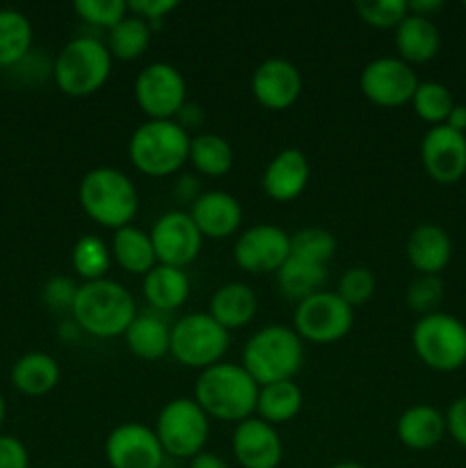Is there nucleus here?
<instances>
[{"label":"nucleus","mask_w":466,"mask_h":468,"mask_svg":"<svg viewBox=\"0 0 466 468\" xmlns=\"http://www.w3.org/2000/svg\"><path fill=\"white\" fill-rule=\"evenodd\" d=\"M259 384L240 364H215L201 370L195 382V402L208 419L242 423L256 414Z\"/></svg>","instance_id":"obj_1"},{"label":"nucleus","mask_w":466,"mask_h":468,"mask_svg":"<svg viewBox=\"0 0 466 468\" xmlns=\"http://www.w3.org/2000/svg\"><path fill=\"white\" fill-rule=\"evenodd\" d=\"M137 315L132 292L114 279L80 283L71 318L82 334L94 338H119Z\"/></svg>","instance_id":"obj_2"},{"label":"nucleus","mask_w":466,"mask_h":468,"mask_svg":"<svg viewBox=\"0 0 466 468\" xmlns=\"http://www.w3.org/2000/svg\"><path fill=\"white\" fill-rule=\"evenodd\" d=\"M78 204L99 227L119 231L131 227L140 210V192L132 178L117 167H94L80 178Z\"/></svg>","instance_id":"obj_3"},{"label":"nucleus","mask_w":466,"mask_h":468,"mask_svg":"<svg viewBox=\"0 0 466 468\" xmlns=\"http://www.w3.org/2000/svg\"><path fill=\"white\" fill-rule=\"evenodd\" d=\"M240 366L259 387L286 382L304 366V341L286 324H265L247 338Z\"/></svg>","instance_id":"obj_4"},{"label":"nucleus","mask_w":466,"mask_h":468,"mask_svg":"<svg viewBox=\"0 0 466 468\" xmlns=\"http://www.w3.org/2000/svg\"><path fill=\"white\" fill-rule=\"evenodd\" d=\"M190 140L192 135L176 119H146L128 140V158L144 176H174L187 163Z\"/></svg>","instance_id":"obj_5"},{"label":"nucleus","mask_w":466,"mask_h":468,"mask_svg":"<svg viewBox=\"0 0 466 468\" xmlns=\"http://www.w3.org/2000/svg\"><path fill=\"white\" fill-rule=\"evenodd\" d=\"M112 55L103 39L90 35L73 37L53 59V80L71 99L96 94L112 73Z\"/></svg>","instance_id":"obj_6"},{"label":"nucleus","mask_w":466,"mask_h":468,"mask_svg":"<svg viewBox=\"0 0 466 468\" xmlns=\"http://www.w3.org/2000/svg\"><path fill=\"white\" fill-rule=\"evenodd\" d=\"M411 347L434 373H455L466 366V324L443 311L423 315L411 329Z\"/></svg>","instance_id":"obj_7"},{"label":"nucleus","mask_w":466,"mask_h":468,"mask_svg":"<svg viewBox=\"0 0 466 468\" xmlns=\"http://www.w3.org/2000/svg\"><path fill=\"white\" fill-rule=\"evenodd\" d=\"M231 346V332L222 327L208 311L187 314L172 324L169 355L185 368L206 370L222 364V356Z\"/></svg>","instance_id":"obj_8"},{"label":"nucleus","mask_w":466,"mask_h":468,"mask_svg":"<svg viewBox=\"0 0 466 468\" xmlns=\"http://www.w3.org/2000/svg\"><path fill=\"white\" fill-rule=\"evenodd\" d=\"M154 432L164 455L192 460L204 452L210 434V419L195 398H174L158 411Z\"/></svg>","instance_id":"obj_9"},{"label":"nucleus","mask_w":466,"mask_h":468,"mask_svg":"<svg viewBox=\"0 0 466 468\" xmlns=\"http://www.w3.org/2000/svg\"><path fill=\"white\" fill-rule=\"evenodd\" d=\"M355 324V309L336 291H320L297 302L292 329L297 336L315 346H329L350 334Z\"/></svg>","instance_id":"obj_10"},{"label":"nucleus","mask_w":466,"mask_h":468,"mask_svg":"<svg viewBox=\"0 0 466 468\" xmlns=\"http://www.w3.org/2000/svg\"><path fill=\"white\" fill-rule=\"evenodd\" d=\"M135 103L146 119H176L187 103V82L169 62H151L132 82Z\"/></svg>","instance_id":"obj_11"},{"label":"nucleus","mask_w":466,"mask_h":468,"mask_svg":"<svg viewBox=\"0 0 466 468\" xmlns=\"http://www.w3.org/2000/svg\"><path fill=\"white\" fill-rule=\"evenodd\" d=\"M418 82L414 67L397 55L370 59L359 76L361 94L379 108H400L411 103Z\"/></svg>","instance_id":"obj_12"},{"label":"nucleus","mask_w":466,"mask_h":468,"mask_svg":"<svg viewBox=\"0 0 466 468\" xmlns=\"http://www.w3.org/2000/svg\"><path fill=\"white\" fill-rule=\"evenodd\" d=\"M155 261L160 265L183 268L196 261L204 247V236L187 210H167L154 222L149 231Z\"/></svg>","instance_id":"obj_13"},{"label":"nucleus","mask_w":466,"mask_h":468,"mask_svg":"<svg viewBox=\"0 0 466 468\" xmlns=\"http://www.w3.org/2000/svg\"><path fill=\"white\" fill-rule=\"evenodd\" d=\"M291 256V236L274 224H254L236 238L233 259L249 274H277Z\"/></svg>","instance_id":"obj_14"},{"label":"nucleus","mask_w":466,"mask_h":468,"mask_svg":"<svg viewBox=\"0 0 466 468\" xmlns=\"http://www.w3.org/2000/svg\"><path fill=\"white\" fill-rule=\"evenodd\" d=\"M420 163L428 176L439 186H455L466 176V135L432 126L420 140Z\"/></svg>","instance_id":"obj_15"},{"label":"nucleus","mask_w":466,"mask_h":468,"mask_svg":"<svg viewBox=\"0 0 466 468\" xmlns=\"http://www.w3.org/2000/svg\"><path fill=\"white\" fill-rule=\"evenodd\" d=\"M105 462L110 468H163L164 451L154 428L142 423H122L105 439Z\"/></svg>","instance_id":"obj_16"},{"label":"nucleus","mask_w":466,"mask_h":468,"mask_svg":"<svg viewBox=\"0 0 466 468\" xmlns=\"http://www.w3.org/2000/svg\"><path fill=\"white\" fill-rule=\"evenodd\" d=\"M302 80L300 69L283 58H268L251 73V94L263 108L281 112L295 105L300 99Z\"/></svg>","instance_id":"obj_17"},{"label":"nucleus","mask_w":466,"mask_h":468,"mask_svg":"<svg viewBox=\"0 0 466 468\" xmlns=\"http://www.w3.org/2000/svg\"><path fill=\"white\" fill-rule=\"evenodd\" d=\"M231 448L242 468H279L283 460V441L277 428L256 416L233 428Z\"/></svg>","instance_id":"obj_18"},{"label":"nucleus","mask_w":466,"mask_h":468,"mask_svg":"<svg viewBox=\"0 0 466 468\" xmlns=\"http://www.w3.org/2000/svg\"><path fill=\"white\" fill-rule=\"evenodd\" d=\"M190 218L195 219L201 236L210 240H227L236 236L242 224V206L233 195L224 190L201 192L190 206Z\"/></svg>","instance_id":"obj_19"},{"label":"nucleus","mask_w":466,"mask_h":468,"mask_svg":"<svg viewBox=\"0 0 466 468\" xmlns=\"http://www.w3.org/2000/svg\"><path fill=\"white\" fill-rule=\"evenodd\" d=\"M311 176L309 158L302 149H283L274 155L265 167L260 186L263 192L277 204H291L302 192L306 190V183Z\"/></svg>","instance_id":"obj_20"},{"label":"nucleus","mask_w":466,"mask_h":468,"mask_svg":"<svg viewBox=\"0 0 466 468\" xmlns=\"http://www.w3.org/2000/svg\"><path fill=\"white\" fill-rule=\"evenodd\" d=\"M407 261L418 274H439L448 268L452 259V240L439 224H418L407 238Z\"/></svg>","instance_id":"obj_21"},{"label":"nucleus","mask_w":466,"mask_h":468,"mask_svg":"<svg viewBox=\"0 0 466 468\" xmlns=\"http://www.w3.org/2000/svg\"><path fill=\"white\" fill-rule=\"evenodd\" d=\"M393 44L397 48V58L407 64H428L432 62L441 48V32L432 18L407 14L400 26L393 30Z\"/></svg>","instance_id":"obj_22"},{"label":"nucleus","mask_w":466,"mask_h":468,"mask_svg":"<svg viewBox=\"0 0 466 468\" xmlns=\"http://www.w3.org/2000/svg\"><path fill=\"white\" fill-rule=\"evenodd\" d=\"M259 300L254 288L242 282H228L219 286L208 300V315L217 320L227 332L242 329L256 318Z\"/></svg>","instance_id":"obj_23"},{"label":"nucleus","mask_w":466,"mask_h":468,"mask_svg":"<svg viewBox=\"0 0 466 468\" xmlns=\"http://www.w3.org/2000/svg\"><path fill=\"white\" fill-rule=\"evenodd\" d=\"M142 292L151 311L169 314V311L181 309L190 297V277L183 268L158 263L142 279Z\"/></svg>","instance_id":"obj_24"},{"label":"nucleus","mask_w":466,"mask_h":468,"mask_svg":"<svg viewBox=\"0 0 466 468\" xmlns=\"http://www.w3.org/2000/svg\"><path fill=\"white\" fill-rule=\"evenodd\" d=\"M396 434L409 451H429L446 437V416L432 405H414L400 414Z\"/></svg>","instance_id":"obj_25"},{"label":"nucleus","mask_w":466,"mask_h":468,"mask_svg":"<svg viewBox=\"0 0 466 468\" xmlns=\"http://www.w3.org/2000/svg\"><path fill=\"white\" fill-rule=\"evenodd\" d=\"M128 350L132 356L142 361H158L169 355V343H172V324L160 318L155 311L137 314L131 327L123 334Z\"/></svg>","instance_id":"obj_26"},{"label":"nucleus","mask_w":466,"mask_h":468,"mask_svg":"<svg viewBox=\"0 0 466 468\" xmlns=\"http://www.w3.org/2000/svg\"><path fill=\"white\" fill-rule=\"evenodd\" d=\"M59 364L46 352H27L12 366V384L18 393L41 398L59 384Z\"/></svg>","instance_id":"obj_27"},{"label":"nucleus","mask_w":466,"mask_h":468,"mask_svg":"<svg viewBox=\"0 0 466 468\" xmlns=\"http://www.w3.org/2000/svg\"><path fill=\"white\" fill-rule=\"evenodd\" d=\"M110 251H112V261L128 274H140L144 277L146 272L158 265L154 251V242L146 231L137 227H123L112 233L110 240Z\"/></svg>","instance_id":"obj_28"},{"label":"nucleus","mask_w":466,"mask_h":468,"mask_svg":"<svg viewBox=\"0 0 466 468\" xmlns=\"http://www.w3.org/2000/svg\"><path fill=\"white\" fill-rule=\"evenodd\" d=\"M302 405H304V393L292 379L265 384V387L259 388L256 419L277 428V425L291 423L302 411Z\"/></svg>","instance_id":"obj_29"},{"label":"nucleus","mask_w":466,"mask_h":468,"mask_svg":"<svg viewBox=\"0 0 466 468\" xmlns=\"http://www.w3.org/2000/svg\"><path fill=\"white\" fill-rule=\"evenodd\" d=\"M324 282H327V265L311 263V261L297 259V256H288L286 263L279 268L277 272V288L286 300L302 302L306 297L315 295V292L324 291Z\"/></svg>","instance_id":"obj_30"},{"label":"nucleus","mask_w":466,"mask_h":468,"mask_svg":"<svg viewBox=\"0 0 466 468\" xmlns=\"http://www.w3.org/2000/svg\"><path fill=\"white\" fill-rule=\"evenodd\" d=\"M233 160H236V154H233V146L227 137L217 135V133L192 135L187 163L199 174L210 178L227 176L233 169Z\"/></svg>","instance_id":"obj_31"},{"label":"nucleus","mask_w":466,"mask_h":468,"mask_svg":"<svg viewBox=\"0 0 466 468\" xmlns=\"http://www.w3.org/2000/svg\"><path fill=\"white\" fill-rule=\"evenodd\" d=\"M151 37H154V27L144 18L128 12L117 26L110 27L103 41L108 46L112 59H119V62H135L137 58H142L149 50Z\"/></svg>","instance_id":"obj_32"},{"label":"nucleus","mask_w":466,"mask_h":468,"mask_svg":"<svg viewBox=\"0 0 466 468\" xmlns=\"http://www.w3.org/2000/svg\"><path fill=\"white\" fill-rule=\"evenodd\" d=\"M32 50V23L18 9H0V69H12Z\"/></svg>","instance_id":"obj_33"},{"label":"nucleus","mask_w":466,"mask_h":468,"mask_svg":"<svg viewBox=\"0 0 466 468\" xmlns=\"http://www.w3.org/2000/svg\"><path fill=\"white\" fill-rule=\"evenodd\" d=\"M110 265H112V251L103 238L94 233L78 238L71 250V268L82 279V283L105 279Z\"/></svg>","instance_id":"obj_34"},{"label":"nucleus","mask_w":466,"mask_h":468,"mask_svg":"<svg viewBox=\"0 0 466 468\" xmlns=\"http://www.w3.org/2000/svg\"><path fill=\"white\" fill-rule=\"evenodd\" d=\"M411 108H414V114L420 122L429 123V128L441 126V123H446L450 110L455 108V99H452L450 90L443 82L425 80L418 82V87H416Z\"/></svg>","instance_id":"obj_35"},{"label":"nucleus","mask_w":466,"mask_h":468,"mask_svg":"<svg viewBox=\"0 0 466 468\" xmlns=\"http://www.w3.org/2000/svg\"><path fill=\"white\" fill-rule=\"evenodd\" d=\"M336 238L327 229L306 227L291 236V254L311 263L327 265L336 254Z\"/></svg>","instance_id":"obj_36"},{"label":"nucleus","mask_w":466,"mask_h":468,"mask_svg":"<svg viewBox=\"0 0 466 468\" xmlns=\"http://www.w3.org/2000/svg\"><path fill=\"white\" fill-rule=\"evenodd\" d=\"M356 16L379 30H396L402 18L409 14L407 0H359L355 3Z\"/></svg>","instance_id":"obj_37"},{"label":"nucleus","mask_w":466,"mask_h":468,"mask_svg":"<svg viewBox=\"0 0 466 468\" xmlns=\"http://www.w3.org/2000/svg\"><path fill=\"white\" fill-rule=\"evenodd\" d=\"M443 295H446V286H443L441 277H434V274H418L414 282L407 288V306H409L414 314H418V318L429 314H437L439 306H441Z\"/></svg>","instance_id":"obj_38"},{"label":"nucleus","mask_w":466,"mask_h":468,"mask_svg":"<svg viewBox=\"0 0 466 468\" xmlns=\"http://www.w3.org/2000/svg\"><path fill=\"white\" fill-rule=\"evenodd\" d=\"M73 12L87 26L108 32L110 27H114L126 16L128 3H123V0H78V3H73Z\"/></svg>","instance_id":"obj_39"},{"label":"nucleus","mask_w":466,"mask_h":468,"mask_svg":"<svg viewBox=\"0 0 466 468\" xmlns=\"http://www.w3.org/2000/svg\"><path fill=\"white\" fill-rule=\"evenodd\" d=\"M375 291H377V279H375L373 270L361 268V265L347 268L345 272L341 274L336 286L338 295H341L352 309L365 304V302L375 295Z\"/></svg>","instance_id":"obj_40"},{"label":"nucleus","mask_w":466,"mask_h":468,"mask_svg":"<svg viewBox=\"0 0 466 468\" xmlns=\"http://www.w3.org/2000/svg\"><path fill=\"white\" fill-rule=\"evenodd\" d=\"M78 288H80V283L64 277V274H58V277H50L44 283V288H41V300H44L46 309H50L53 314H67V311L71 314Z\"/></svg>","instance_id":"obj_41"},{"label":"nucleus","mask_w":466,"mask_h":468,"mask_svg":"<svg viewBox=\"0 0 466 468\" xmlns=\"http://www.w3.org/2000/svg\"><path fill=\"white\" fill-rule=\"evenodd\" d=\"M12 71L26 82H41L48 76H53V62H48L44 53L32 48L16 67H12Z\"/></svg>","instance_id":"obj_42"},{"label":"nucleus","mask_w":466,"mask_h":468,"mask_svg":"<svg viewBox=\"0 0 466 468\" xmlns=\"http://www.w3.org/2000/svg\"><path fill=\"white\" fill-rule=\"evenodd\" d=\"M178 7L176 0H131L128 12L135 16L144 18L151 27H158L167 14H172Z\"/></svg>","instance_id":"obj_43"},{"label":"nucleus","mask_w":466,"mask_h":468,"mask_svg":"<svg viewBox=\"0 0 466 468\" xmlns=\"http://www.w3.org/2000/svg\"><path fill=\"white\" fill-rule=\"evenodd\" d=\"M446 434L457 446L466 448V396L455 398L446 410Z\"/></svg>","instance_id":"obj_44"},{"label":"nucleus","mask_w":466,"mask_h":468,"mask_svg":"<svg viewBox=\"0 0 466 468\" xmlns=\"http://www.w3.org/2000/svg\"><path fill=\"white\" fill-rule=\"evenodd\" d=\"M0 468H30V455L21 439L0 434Z\"/></svg>","instance_id":"obj_45"},{"label":"nucleus","mask_w":466,"mask_h":468,"mask_svg":"<svg viewBox=\"0 0 466 468\" xmlns=\"http://www.w3.org/2000/svg\"><path fill=\"white\" fill-rule=\"evenodd\" d=\"M174 195L181 201H187L192 206V201L201 195L199 192V181L195 176H181L176 183H174Z\"/></svg>","instance_id":"obj_46"},{"label":"nucleus","mask_w":466,"mask_h":468,"mask_svg":"<svg viewBox=\"0 0 466 468\" xmlns=\"http://www.w3.org/2000/svg\"><path fill=\"white\" fill-rule=\"evenodd\" d=\"M176 122L181 123L183 128H185L187 133H190V128H196L204 123V112H201L199 105H192V103H185L183 105V110L178 112Z\"/></svg>","instance_id":"obj_47"},{"label":"nucleus","mask_w":466,"mask_h":468,"mask_svg":"<svg viewBox=\"0 0 466 468\" xmlns=\"http://www.w3.org/2000/svg\"><path fill=\"white\" fill-rule=\"evenodd\" d=\"M187 468H231V466H228V462L224 460V457L204 451V452H199L196 457H192Z\"/></svg>","instance_id":"obj_48"},{"label":"nucleus","mask_w":466,"mask_h":468,"mask_svg":"<svg viewBox=\"0 0 466 468\" xmlns=\"http://www.w3.org/2000/svg\"><path fill=\"white\" fill-rule=\"evenodd\" d=\"M441 7H443L441 0H411L409 3V12L418 14V16H425V18H432V14H437Z\"/></svg>","instance_id":"obj_49"},{"label":"nucleus","mask_w":466,"mask_h":468,"mask_svg":"<svg viewBox=\"0 0 466 468\" xmlns=\"http://www.w3.org/2000/svg\"><path fill=\"white\" fill-rule=\"evenodd\" d=\"M446 126L452 128V131H457V133H464L466 135V105L455 103V108H452L450 114H448Z\"/></svg>","instance_id":"obj_50"},{"label":"nucleus","mask_w":466,"mask_h":468,"mask_svg":"<svg viewBox=\"0 0 466 468\" xmlns=\"http://www.w3.org/2000/svg\"><path fill=\"white\" fill-rule=\"evenodd\" d=\"M329 468H365V466L356 464V462H338V464H332Z\"/></svg>","instance_id":"obj_51"},{"label":"nucleus","mask_w":466,"mask_h":468,"mask_svg":"<svg viewBox=\"0 0 466 468\" xmlns=\"http://www.w3.org/2000/svg\"><path fill=\"white\" fill-rule=\"evenodd\" d=\"M5 414H7V407H5V398L0 396V430H3V423H5Z\"/></svg>","instance_id":"obj_52"},{"label":"nucleus","mask_w":466,"mask_h":468,"mask_svg":"<svg viewBox=\"0 0 466 468\" xmlns=\"http://www.w3.org/2000/svg\"><path fill=\"white\" fill-rule=\"evenodd\" d=\"M163 468H172V466H163Z\"/></svg>","instance_id":"obj_53"},{"label":"nucleus","mask_w":466,"mask_h":468,"mask_svg":"<svg viewBox=\"0 0 466 468\" xmlns=\"http://www.w3.org/2000/svg\"><path fill=\"white\" fill-rule=\"evenodd\" d=\"M464 7H466V3H464Z\"/></svg>","instance_id":"obj_54"}]
</instances>
